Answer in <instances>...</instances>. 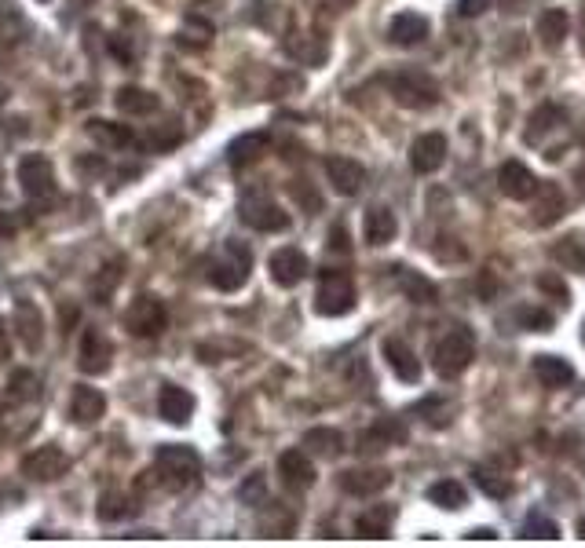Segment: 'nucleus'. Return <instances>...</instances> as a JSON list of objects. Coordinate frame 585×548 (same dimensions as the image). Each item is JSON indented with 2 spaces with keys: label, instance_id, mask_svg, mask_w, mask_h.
<instances>
[{
  "label": "nucleus",
  "instance_id": "f257e3e1",
  "mask_svg": "<svg viewBox=\"0 0 585 548\" xmlns=\"http://www.w3.org/2000/svg\"><path fill=\"white\" fill-rule=\"evenodd\" d=\"M253 274V249L238 238L224 242V249L209 260V285L220 293H238Z\"/></svg>",
  "mask_w": 585,
  "mask_h": 548
},
{
  "label": "nucleus",
  "instance_id": "f03ea898",
  "mask_svg": "<svg viewBox=\"0 0 585 548\" xmlns=\"http://www.w3.org/2000/svg\"><path fill=\"white\" fill-rule=\"evenodd\" d=\"M384 85L392 92V99L406 110H428V106L439 103V85L436 77H428L425 70H399V74H388Z\"/></svg>",
  "mask_w": 585,
  "mask_h": 548
},
{
  "label": "nucleus",
  "instance_id": "7ed1b4c3",
  "mask_svg": "<svg viewBox=\"0 0 585 548\" xmlns=\"http://www.w3.org/2000/svg\"><path fill=\"white\" fill-rule=\"evenodd\" d=\"M476 359V337H472V329H450L447 337L439 340L436 351H432V366H436L439 377H461L468 366Z\"/></svg>",
  "mask_w": 585,
  "mask_h": 548
},
{
  "label": "nucleus",
  "instance_id": "20e7f679",
  "mask_svg": "<svg viewBox=\"0 0 585 548\" xmlns=\"http://www.w3.org/2000/svg\"><path fill=\"white\" fill-rule=\"evenodd\" d=\"M158 472L169 479V486H187V483H194L198 475H202V457H198V450L194 446H187V443H165V446H158Z\"/></svg>",
  "mask_w": 585,
  "mask_h": 548
},
{
  "label": "nucleus",
  "instance_id": "39448f33",
  "mask_svg": "<svg viewBox=\"0 0 585 548\" xmlns=\"http://www.w3.org/2000/svg\"><path fill=\"white\" fill-rule=\"evenodd\" d=\"M355 307V282L344 271H322L315 289V311L326 318H341Z\"/></svg>",
  "mask_w": 585,
  "mask_h": 548
},
{
  "label": "nucleus",
  "instance_id": "423d86ee",
  "mask_svg": "<svg viewBox=\"0 0 585 548\" xmlns=\"http://www.w3.org/2000/svg\"><path fill=\"white\" fill-rule=\"evenodd\" d=\"M165 326H169V311H165V304H161L154 293H143V296H136V300L128 304L125 329L132 333V337L150 340V337H158Z\"/></svg>",
  "mask_w": 585,
  "mask_h": 548
},
{
  "label": "nucleus",
  "instance_id": "0eeeda50",
  "mask_svg": "<svg viewBox=\"0 0 585 548\" xmlns=\"http://www.w3.org/2000/svg\"><path fill=\"white\" fill-rule=\"evenodd\" d=\"M238 220L245 223V227H253V231L260 234H278L289 227V216L282 212V205L271 198H260V194H253V198H242V205H238Z\"/></svg>",
  "mask_w": 585,
  "mask_h": 548
},
{
  "label": "nucleus",
  "instance_id": "6e6552de",
  "mask_svg": "<svg viewBox=\"0 0 585 548\" xmlns=\"http://www.w3.org/2000/svg\"><path fill=\"white\" fill-rule=\"evenodd\" d=\"M15 176H19L22 190H26V198L33 201H44V198H55V169L52 161L44 158V154H26V158H19V169H15Z\"/></svg>",
  "mask_w": 585,
  "mask_h": 548
},
{
  "label": "nucleus",
  "instance_id": "1a4fd4ad",
  "mask_svg": "<svg viewBox=\"0 0 585 548\" xmlns=\"http://www.w3.org/2000/svg\"><path fill=\"white\" fill-rule=\"evenodd\" d=\"M66 472H70V457L59 446H37L33 454L22 457V475L33 479V483H52V479Z\"/></svg>",
  "mask_w": 585,
  "mask_h": 548
},
{
  "label": "nucleus",
  "instance_id": "9d476101",
  "mask_svg": "<svg viewBox=\"0 0 585 548\" xmlns=\"http://www.w3.org/2000/svg\"><path fill=\"white\" fill-rule=\"evenodd\" d=\"M267 271H271V282H275V285H282V289H297V285L311 274V264H308V256L300 253V249H293V245H282V249H275V253H271V260H267Z\"/></svg>",
  "mask_w": 585,
  "mask_h": 548
},
{
  "label": "nucleus",
  "instance_id": "9b49d317",
  "mask_svg": "<svg viewBox=\"0 0 585 548\" xmlns=\"http://www.w3.org/2000/svg\"><path fill=\"white\" fill-rule=\"evenodd\" d=\"M110 362H114V344H110L99 329H85V337H81V348H77V369L85 373V377H99V373H107Z\"/></svg>",
  "mask_w": 585,
  "mask_h": 548
},
{
  "label": "nucleus",
  "instance_id": "f8f14e48",
  "mask_svg": "<svg viewBox=\"0 0 585 548\" xmlns=\"http://www.w3.org/2000/svg\"><path fill=\"white\" fill-rule=\"evenodd\" d=\"M278 479L293 494L311 490L315 486V464H311L308 450H286V454H278Z\"/></svg>",
  "mask_w": 585,
  "mask_h": 548
},
{
  "label": "nucleus",
  "instance_id": "ddd939ff",
  "mask_svg": "<svg viewBox=\"0 0 585 548\" xmlns=\"http://www.w3.org/2000/svg\"><path fill=\"white\" fill-rule=\"evenodd\" d=\"M443 161H447V136L425 132V136L414 139V147H410V169H414L417 176L439 172L443 169Z\"/></svg>",
  "mask_w": 585,
  "mask_h": 548
},
{
  "label": "nucleus",
  "instance_id": "4468645a",
  "mask_svg": "<svg viewBox=\"0 0 585 548\" xmlns=\"http://www.w3.org/2000/svg\"><path fill=\"white\" fill-rule=\"evenodd\" d=\"M337 483L351 497H373L392 486V472L388 468H351V472H341Z\"/></svg>",
  "mask_w": 585,
  "mask_h": 548
},
{
  "label": "nucleus",
  "instance_id": "2eb2a0df",
  "mask_svg": "<svg viewBox=\"0 0 585 548\" xmlns=\"http://www.w3.org/2000/svg\"><path fill=\"white\" fill-rule=\"evenodd\" d=\"M326 180L333 183L337 194L351 198V194H359L362 183H366V169H362L355 158H341V154H333V158H326Z\"/></svg>",
  "mask_w": 585,
  "mask_h": 548
},
{
  "label": "nucleus",
  "instance_id": "dca6fc26",
  "mask_svg": "<svg viewBox=\"0 0 585 548\" xmlns=\"http://www.w3.org/2000/svg\"><path fill=\"white\" fill-rule=\"evenodd\" d=\"M107 413V395L99 388H88V384H77L74 399H70V421L81 424V428H92Z\"/></svg>",
  "mask_w": 585,
  "mask_h": 548
},
{
  "label": "nucleus",
  "instance_id": "f3484780",
  "mask_svg": "<svg viewBox=\"0 0 585 548\" xmlns=\"http://www.w3.org/2000/svg\"><path fill=\"white\" fill-rule=\"evenodd\" d=\"M384 359H388L392 373L403 380V384H417V380H421V362H417L414 348H410L403 337H388V340H384Z\"/></svg>",
  "mask_w": 585,
  "mask_h": 548
},
{
  "label": "nucleus",
  "instance_id": "a211bd4d",
  "mask_svg": "<svg viewBox=\"0 0 585 548\" xmlns=\"http://www.w3.org/2000/svg\"><path fill=\"white\" fill-rule=\"evenodd\" d=\"M498 187L505 198H516V201H527L534 198V187H538V180H534V172L523 165V161H505L498 172Z\"/></svg>",
  "mask_w": 585,
  "mask_h": 548
},
{
  "label": "nucleus",
  "instance_id": "6ab92c4d",
  "mask_svg": "<svg viewBox=\"0 0 585 548\" xmlns=\"http://www.w3.org/2000/svg\"><path fill=\"white\" fill-rule=\"evenodd\" d=\"M158 413H161V421L187 424L194 413V395L187 388H180V384H165V388L158 391Z\"/></svg>",
  "mask_w": 585,
  "mask_h": 548
},
{
  "label": "nucleus",
  "instance_id": "aec40b11",
  "mask_svg": "<svg viewBox=\"0 0 585 548\" xmlns=\"http://www.w3.org/2000/svg\"><path fill=\"white\" fill-rule=\"evenodd\" d=\"M428 19L421 15V11H399L392 19V26H388V37H392V44H399V48H417V44L428 37Z\"/></svg>",
  "mask_w": 585,
  "mask_h": 548
},
{
  "label": "nucleus",
  "instance_id": "412c9836",
  "mask_svg": "<svg viewBox=\"0 0 585 548\" xmlns=\"http://www.w3.org/2000/svg\"><path fill=\"white\" fill-rule=\"evenodd\" d=\"M15 333H19L22 348H26V351H41L44 315L37 311V304H33V300H19V304H15Z\"/></svg>",
  "mask_w": 585,
  "mask_h": 548
},
{
  "label": "nucleus",
  "instance_id": "4be33fe9",
  "mask_svg": "<svg viewBox=\"0 0 585 548\" xmlns=\"http://www.w3.org/2000/svg\"><path fill=\"white\" fill-rule=\"evenodd\" d=\"M362 234H366V242L370 245L395 242V234H399L395 212L388 209V205H373V209H366V216H362Z\"/></svg>",
  "mask_w": 585,
  "mask_h": 548
},
{
  "label": "nucleus",
  "instance_id": "5701e85b",
  "mask_svg": "<svg viewBox=\"0 0 585 548\" xmlns=\"http://www.w3.org/2000/svg\"><path fill=\"white\" fill-rule=\"evenodd\" d=\"M88 136L96 139L99 147L107 150H132L139 147V136L128 125H117V121H88Z\"/></svg>",
  "mask_w": 585,
  "mask_h": 548
},
{
  "label": "nucleus",
  "instance_id": "b1692460",
  "mask_svg": "<svg viewBox=\"0 0 585 548\" xmlns=\"http://www.w3.org/2000/svg\"><path fill=\"white\" fill-rule=\"evenodd\" d=\"M114 103L121 114L128 117H150V114H158V95L147 92V88H139V85H125L121 92L114 95Z\"/></svg>",
  "mask_w": 585,
  "mask_h": 548
},
{
  "label": "nucleus",
  "instance_id": "393cba45",
  "mask_svg": "<svg viewBox=\"0 0 585 548\" xmlns=\"http://www.w3.org/2000/svg\"><path fill=\"white\" fill-rule=\"evenodd\" d=\"M267 143H271L267 132H245V136H238L231 147H227V161H231V169H245V165H253V161L267 150Z\"/></svg>",
  "mask_w": 585,
  "mask_h": 548
},
{
  "label": "nucleus",
  "instance_id": "a878e982",
  "mask_svg": "<svg viewBox=\"0 0 585 548\" xmlns=\"http://www.w3.org/2000/svg\"><path fill=\"white\" fill-rule=\"evenodd\" d=\"M406 439V428L399 421H381V424H373L370 432L362 435L359 439V454H377V450H388V446H395V443H403Z\"/></svg>",
  "mask_w": 585,
  "mask_h": 548
},
{
  "label": "nucleus",
  "instance_id": "bb28decb",
  "mask_svg": "<svg viewBox=\"0 0 585 548\" xmlns=\"http://www.w3.org/2000/svg\"><path fill=\"white\" fill-rule=\"evenodd\" d=\"M534 377L542 380L545 388H567L575 380V366L560 355H538L534 359Z\"/></svg>",
  "mask_w": 585,
  "mask_h": 548
},
{
  "label": "nucleus",
  "instance_id": "cd10ccee",
  "mask_svg": "<svg viewBox=\"0 0 585 548\" xmlns=\"http://www.w3.org/2000/svg\"><path fill=\"white\" fill-rule=\"evenodd\" d=\"M392 519H395V508L373 505L370 512H362V516L355 519V534H359V538H388V534H392Z\"/></svg>",
  "mask_w": 585,
  "mask_h": 548
},
{
  "label": "nucleus",
  "instance_id": "c85d7f7f",
  "mask_svg": "<svg viewBox=\"0 0 585 548\" xmlns=\"http://www.w3.org/2000/svg\"><path fill=\"white\" fill-rule=\"evenodd\" d=\"M304 446H308L315 457L333 461V457L344 454V435L337 432V428H311V432L304 435Z\"/></svg>",
  "mask_w": 585,
  "mask_h": 548
},
{
  "label": "nucleus",
  "instance_id": "c756f323",
  "mask_svg": "<svg viewBox=\"0 0 585 548\" xmlns=\"http://www.w3.org/2000/svg\"><path fill=\"white\" fill-rule=\"evenodd\" d=\"M8 399L19 402V406H26V402H37V399H41V377H37L33 369H11Z\"/></svg>",
  "mask_w": 585,
  "mask_h": 548
},
{
  "label": "nucleus",
  "instance_id": "7c9ffc66",
  "mask_svg": "<svg viewBox=\"0 0 585 548\" xmlns=\"http://www.w3.org/2000/svg\"><path fill=\"white\" fill-rule=\"evenodd\" d=\"M567 30H571V19H567L564 8H549L542 19H538V37H542L545 48H560Z\"/></svg>",
  "mask_w": 585,
  "mask_h": 548
},
{
  "label": "nucleus",
  "instance_id": "2f4dec72",
  "mask_svg": "<svg viewBox=\"0 0 585 548\" xmlns=\"http://www.w3.org/2000/svg\"><path fill=\"white\" fill-rule=\"evenodd\" d=\"M399 289H403V293L410 296L414 304H432V300L439 296L436 285L428 282L421 271H410V267H403V271H399Z\"/></svg>",
  "mask_w": 585,
  "mask_h": 548
},
{
  "label": "nucleus",
  "instance_id": "473e14b6",
  "mask_svg": "<svg viewBox=\"0 0 585 548\" xmlns=\"http://www.w3.org/2000/svg\"><path fill=\"white\" fill-rule=\"evenodd\" d=\"M428 501L439 508H447V512H454V508H461L468 501V490L458 479H439V483L428 486Z\"/></svg>",
  "mask_w": 585,
  "mask_h": 548
},
{
  "label": "nucleus",
  "instance_id": "72a5a7b5",
  "mask_svg": "<svg viewBox=\"0 0 585 548\" xmlns=\"http://www.w3.org/2000/svg\"><path fill=\"white\" fill-rule=\"evenodd\" d=\"M534 194H538V216H534V220L538 223L560 220V212H564V194L556 190V183H542V187H534Z\"/></svg>",
  "mask_w": 585,
  "mask_h": 548
},
{
  "label": "nucleus",
  "instance_id": "f704fd0d",
  "mask_svg": "<svg viewBox=\"0 0 585 548\" xmlns=\"http://www.w3.org/2000/svg\"><path fill=\"white\" fill-rule=\"evenodd\" d=\"M520 538H531V541H556L560 538V527H556L553 519L542 516V512H531V516L523 519V534Z\"/></svg>",
  "mask_w": 585,
  "mask_h": 548
},
{
  "label": "nucleus",
  "instance_id": "c9c22d12",
  "mask_svg": "<svg viewBox=\"0 0 585 548\" xmlns=\"http://www.w3.org/2000/svg\"><path fill=\"white\" fill-rule=\"evenodd\" d=\"M553 260L560 267H564V271H585V249H578L575 238H564V242H556Z\"/></svg>",
  "mask_w": 585,
  "mask_h": 548
},
{
  "label": "nucleus",
  "instance_id": "e433bc0d",
  "mask_svg": "<svg viewBox=\"0 0 585 548\" xmlns=\"http://www.w3.org/2000/svg\"><path fill=\"white\" fill-rule=\"evenodd\" d=\"M132 516V501L125 494H103L99 497V519L103 523H117V519Z\"/></svg>",
  "mask_w": 585,
  "mask_h": 548
},
{
  "label": "nucleus",
  "instance_id": "4c0bfd02",
  "mask_svg": "<svg viewBox=\"0 0 585 548\" xmlns=\"http://www.w3.org/2000/svg\"><path fill=\"white\" fill-rule=\"evenodd\" d=\"M476 483H479V490L487 497H509L512 494V483L505 479V475H498V472H487V468H476Z\"/></svg>",
  "mask_w": 585,
  "mask_h": 548
},
{
  "label": "nucleus",
  "instance_id": "58836bf2",
  "mask_svg": "<svg viewBox=\"0 0 585 548\" xmlns=\"http://www.w3.org/2000/svg\"><path fill=\"white\" fill-rule=\"evenodd\" d=\"M180 139H183V128L176 125V121H169V125H158L154 132H150V136H147V147L158 150V154H161V150H172V147H176Z\"/></svg>",
  "mask_w": 585,
  "mask_h": 548
},
{
  "label": "nucleus",
  "instance_id": "ea45409f",
  "mask_svg": "<svg viewBox=\"0 0 585 548\" xmlns=\"http://www.w3.org/2000/svg\"><path fill=\"white\" fill-rule=\"evenodd\" d=\"M560 117H564V110H560V106H542V110H538V114L531 117V128H527V139H531V143H538V139H542V132H549V121H560Z\"/></svg>",
  "mask_w": 585,
  "mask_h": 548
},
{
  "label": "nucleus",
  "instance_id": "a19ab883",
  "mask_svg": "<svg viewBox=\"0 0 585 548\" xmlns=\"http://www.w3.org/2000/svg\"><path fill=\"white\" fill-rule=\"evenodd\" d=\"M417 413H436V417H432V428H447L450 424V413H454V402H447V399H428V402H421V406H417Z\"/></svg>",
  "mask_w": 585,
  "mask_h": 548
},
{
  "label": "nucleus",
  "instance_id": "79ce46f5",
  "mask_svg": "<svg viewBox=\"0 0 585 548\" xmlns=\"http://www.w3.org/2000/svg\"><path fill=\"white\" fill-rule=\"evenodd\" d=\"M238 497H242L245 505H264V479H260V475L245 479V483L238 486Z\"/></svg>",
  "mask_w": 585,
  "mask_h": 548
},
{
  "label": "nucleus",
  "instance_id": "37998d69",
  "mask_svg": "<svg viewBox=\"0 0 585 548\" xmlns=\"http://www.w3.org/2000/svg\"><path fill=\"white\" fill-rule=\"evenodd\" d=\"M516 318H520L523 326H534L538 333H545V329L553 326V318L545 315V311H538V307H523V311H520Z\"/></svg>",
  "mask_w": 585,
  "mask_h": 548
},
{
  "label": "nucleus",
  "instance_id": "c03bdc74",
  "mask_svg": "<svg viewBox=\"0 0 585 548\" xmlns=\"http://www.w3.org/2000/svg\"><path fill=\"white\" fill-rule=\"evenodd\" d=\"M494 0H461L458 4V15H465V19H476V15H483V11L490 8Z\"/></svg>",
  "mask_w": 585,
  "mask_h": 548
},
{
  "label": "nucleus",
  "instance_id": "a18cd8bd",
  "mask_svg": "<svg viewBox=\"0 0 585 548\" xmlns=\"http://www.w3.org/2000/svg\"><path fill=\"white\" fill-rule=\"evenodd\" d=\"M330 249H348V234H344V227H333V234H330Z\"/></svg>",
  "mask_w": 585,
  "mask_h": 548
},
{
  "label": "nucleus",
  "instance_id": "49530a36",
  "mask_svg": "<svg viewBox=\"0 0 585 548\" xmlns=\"http://www.w3.org/2000/svg\"><path fill=\"white\" fill-rule=\"evenodd\" d=\"M74 169L77 172H88V176H92V172H103L107 165H103V161H74Z\"/></svg>",
  "mask_w": 585,
  "mask_h": 548
},
{
  "label": "nucleus",
  "instance_id": "de8ad7c7",
  "mask_svg": "<svg viewBox=\"0 0 585 548\" xmlns=\"http://www.w3.org/2000/svg\"><path fill=\"white\" fill-rule=\"evenodd\" d=\"M468 538H472V541H490V538H498V534H494V530H487V527H479V530H472Z\"/></svg>",
  "mask_w": 585,
  "mask_h": 548
},
{
  "label": "nucleus",
  "instance_id": "09e8293b",
  "mask_svg": "<svg viewBox=\"0 0 585 548\" xmlns=\"http://www.w3.org/2000/svg\"><path fill=\"white\" fill-rule=\"evenodd\" d=\"M8 359V337H4V322H0V362Z\"/></svg>",
  "mask_w": 585,
  "mask_h": 548
},
{
  "label": "nucleus",
  "instance_id": "8fccbe9b",
  "mask_svg": "<svg viewBox=\"0 0 585 548\" xmlns=\"http://www.w3.org/2000/svg\"><path fill=\"white\" fill-rule=\"evenodd\" d=\"M8 99H11V88L0 81V106H8Z\"/></svg>",
  "mask_w": 585,
  "mask_h": 548
},
{
  "label": "nucleus",
  "instance_id": "3c124183",
  "mask_svg": "<svg viewBox=\"0 0 585 548\" xmlns=\"http://www.w3.org/2000/svg\"><path fill=\"white\" fill-rule=\"evenodd\" d=\"M582 55H585V4H582Z\"/></svg>",
  "mask_w": 585,
  "mask_h": 548
},
{
  "label": "nucleus",
  "instance_id": "603ef678",
  "mask_svg": "<svg viewBox=\"0 0 585 548\" xmlns=\"http://www.w3.org/2000/svg\"><path fill=\"white\" fill-rule=\"evenodd\" d=\"M578 538H582V541H585V516H582V519H578Z\"/></svg>",
  "mask_w": 585,
  "mask_h": 548
},
{
  "label": "nucleus",
  "instance_id": "864d4df0",
  "mask_svg": "<svg viewBox=\"0 0 585 548\" xmlns=\"http://www.w3.org/2000/svg\"><path fill=\"white\" fill-rule=\"evenodd\" d=\"M37 4H48V0H37Z\"/></svg>",
  "mask_w": 585,
  "mask_h": 548
},
{
  "label": "nucleus",
  "instance_id": "5fc2aeb1",
  "mask_svg": "<svg viewBox=\"0 0 585 548\" xmlns=\"http://www.w3.org/2000/svg\"><path fill=\"white\" fill-rule=\"evenodd\" d=\"M582 340H585V326H582Z\"/></svg>",
  "mask_w": 585,
  "mask_h": 548
}]
</instances>
